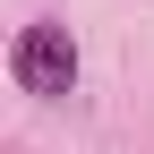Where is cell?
Wrapping results in <instances>:
<instances>
[{"instance_id":"cell-1","label":"cell","mask_w":154,"mask_h":154,"mask_svg":"<svg viewBox=\"0 0 154 154\" xmlns=\"http://www.w3.org/2000/svg\"><path fill=\"white\" fill-rule=\"evenodd\" d=\"M9 77H17L26 94H43V103L77 94V34L51 26V17H43V26H26V34L9 43Z\"/></svg>"}]
</instances>
